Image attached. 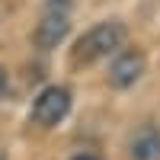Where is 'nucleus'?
Returning a JSON list of instances; mask_svg holds the SVG:
<instances>
[{
    "label": "nucleus",
    "instance_id": "1",
    "mask_svg": "<svg viewBox=\"0 0 160 160\" xmlns=\"http://www.w3.org/2000/svg\"><path fill=\"white\" fill-rule=\"evenodd\" d=\"M122 45H125V26L118 19H102L77 38V45L71 48V64H96L115 55Z\"/></svg>",
    "mask_w": 160,
    "mask_h": 160
},
{
    "label": "nucleus",
    "instance_id": "2",
    "mask_svg": "<svg viewBox=\"0 0 160 160\" xmlns=\"http://www.w3.org/2000/svg\"><path fill=\"white\" fill-rule=\"evenodd\" d=\"M71 112V90L68 87H58L51 83L45 90H38V96L32 102V122L42 125V128H55L61 125Z\"/></svg>",
    "mask_w": 160,
    "mask_h": 160
},
{
    "label": "nucleus",
    "instance_id": "3",
    "mask_svg": "<svg viewBox=\"0 0 160 160\" xmlns=\"http://www.w3.org/2000/svg\"><path fill=\"white\" fill-rule=\"evenodd\" d=\"M144 68H148V61H144V55L138 48H128V51H118V55L112 58L109 64V74H106V80H109V87L115 90H128V87H135Z\"/></svg>",
    "mask_w": 160,
    "mask_h": 160
},
{
    "label": "nucleus",
    "instance_id": "4",
    "mask_svg": "<svg viewBox=\"0 0 160 160\" xmlns=\"http://www.w3.org/2000/svg\"><path fill=\"white\" fill-rule=\"evenodd\" d=\"M71 32V19H68V13H61V10H48L42 19L35 22V29H32V45L38 51H51V48H58L64 38H68Z\"/></svg>",
    "mask_w": 160,
    "mask_h": 160
},
{
    "label": "nucleus",
    "instance_id": "5",
    "mask_svg": "<svg viewBox=\"0 0 160 160\" xmlns=\"http://www.w3.org/2000/svg\"><path fill=\"white\" fill-rule=\"evenodd\" d=\"M128 157L131 160H160V128L157 125H141L128 141Z\"/></svg>",
    "mask_w": 160,
    "mask_h": 160
},
{
    "label": "nucleus",
    "instance_id": "6",
    "mask_svg": "<svg viewBox=\"0 0 160 160\" xmlns=\"http://www.w3.org/2000/svg\"><path fill=\"white\" fill-rule=\"evenodd\" d=\"M3 93H7V71L0 68V96H3Z\"/></svg>",
    "mask_w": 160,
    "mask_h": 160
},
{
    "label": "nucleus",
    "instance_id": "7",
    "mask_svg": "<svg viewBox=\"0 0 160 160\" xmlns=\"http://www.w3.org/2000/svg\"><path fill=\"white\" fill-rule=\"evenodd\" d=\"M71 160H99L96 154H77V157H71Z\"/></svg>",
    "mask_w": 160,
    "mask_h": 160
},
{
    "label": "nucleus",
    "instance_id": "8",
    "mask_svg": "<svg viewBox=\"0 0 160 160\" xmlns=\"http://www.w3.org/2000/svg\"><path fill=\"white\" fill-rule=\"evenodd\" d=\"M0 160H7V157H3V154H0Z\"/></svg>",
    "mask_w": 160,
    "mask_h": 160
}]
</instances>
